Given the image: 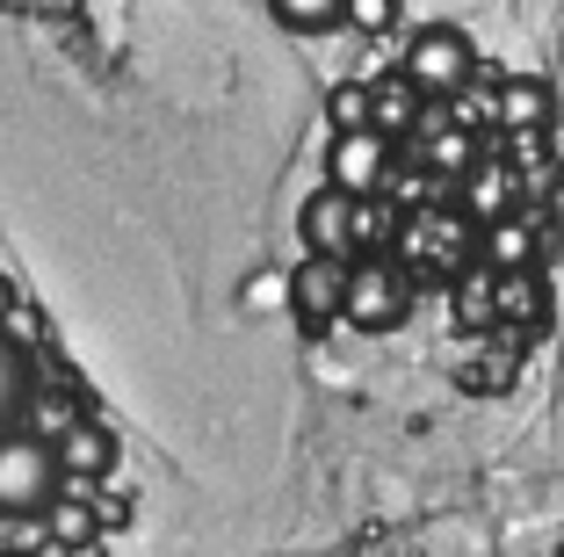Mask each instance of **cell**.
<instances>
[{"mask_svg": "<svg viewBox=\"0 0 564 557\" xmlns=\"http://www.w3.org/2000/svg\"><path fill=\"white\" fill-rule=\"evenodd\" d=\"M399 73L427 101H456L470 81H478V44H470V30H456V22H420V30L405 36Z\"/></svg>", "mask_w": 564, "mask_h": 557, "instance_id": "cell-1", "label": "cell"}, {"mask_svg": "<svg viewBox=\"0 0 564 557\" xmlns=\"http://www.w3.org/2000/svg\"><path fill=\"white\" fill-rule=\"evenodd\" d=\"M66 485V463L51 435H0V514H44Z\"/></svg>", "mask_w": 564, "mask_h": 557, "instance_id": "cell-2", "label": "cell"}, {"mask_svg": "<svg viewBox=\"0 0 564 557\" xmlns=\"http://www.w3.org/2000/svg\"><path fill=\"white\" fill-rule=\"evenodd\" d=\"M405 312H413V282H405V268L383 261V254H362L355 276H348V326L391 333V326H405Z\"/></svg>", "mask_w": 564, "mask_h": 557, "instance_id": "cell-3", "label": "cell"}, {"mask_svg": "<svg viewBox=\"0 0 564 557\" xmlns=\"http://www.w3.org/2000/svg\"><path fill=\"white\" fill-rule=\"evenodd\" d=\"M391 160H399V146H391L383 131H340L326 146V181L340 189V196H355V203H377L383 181H391Z\"/></svg>", "mask_w": 564, "mask_h": 557, "instance_id": "cell-4", "label": "cell"}, {"mask_svg": "<svg viewBox=\"0 0 564 557\" xmlns=\"http://www.w3.org/2000/svg\"><path fill=\"white\" fill-rule=\"evenodd\" d=\"M348 276L355 261H326V254H304L290 268V312L304 333H326L333 319H348Z\"/></svg>", "mask_w": 564, "mask_h": 557, "instance_id": "cell-5", "label": "cell"}, {"mask_svg": "<svg viewBox=\"0 0 564 557\" xmlns=\"http://www.w3.org/2000/svg\"><path fill=\"white\" fill-rule=\"evenodd\" d=\"M355 217H362V203L340 196V189H312L297 211V232H304V254H326V261H362V239H355Z\"/></svg>", "mask_w": 564, "mask_h": 557, "instance_id": "cell-6", "label": "cell"}, {"mask_svg": "<svg viewBox=\"0 0 564 557\" xmlns=\"http://www.w3.org/2000/svg\"><path fill=\"white\" fill-rule=\"evenodd\" d=\"M492 116L521 138H543L550 116H557V87H550L543 73H507V81L492 87Z\"/></svg>", "mask_w": 564, "mask_h": 557, "instance_id": "cell-7", "label": "cell"}, {"mask_svg": "<svg viewBox=\"0 0 564 557\" xmlns=\"http://www.w3.org/2000/svg\"><path fill=\"white\" fill-rule=\"evenodd\" d=\"M420 101H427V95H420L405 73H391V81H369V131H383L391 146H399V138L420 124Z\"/></svg>", "mask_w": 564, "mask_h": 557, "instance_id": "cell-8", "label": "cell"}, {"mask_svg": "<svg viewBox=\"0 0 564 557\" xmlns=\"http://www.w3.org/2000/svg\"><path fill=\"white\" fill-rule=\"evenodd\" d=\"M58 463H66V478H101L109 463H117V442H109V427H95V420H66L58 435Z\"/></svg>", "mask_w": 564, "mask_h": 557, "instance_id": "cell-9", "label": "cell"}, {"mask_svg": "<svg viewBox=\"0 0 564 557\" xmlns=\"http://www.w3.org/2000/svg\"><path fill=\"white\" fill-rule=\"evenodd\" d=\"M535 254H543L535 217H499V225H485V261H492L499 276H529Z\"/></svg>", "mask_w": 564, "mask_h": 557, "instance_id": "cell-10", "label": "cell"}, {"mask_svg": "<svg viewBox=\"0 0 564 557\" xmlns=\"http://www.w3.org/2000/svg\"><path fill=\"white\" fill-rule=\"evenodd\" d=\"M36 398V362L15 333L0 326V435H15V413Z\"/></svg>", "mask_w": 564, "mask_h": 557, "instance_id": "cell-11", "label": "cell"}, {"mask_svg": "<svg viewBox=\"0 0 564 557\" xmlns=\"http://www.w3.org/2000/svg\"><path fill=\"white\" fill-rule=\"evenodd\" d=\"M268 15L290 36H326V30H348V0H268Z\"/></svg>", "mask_w": 564, "mask_h": 557, "instance_id": "cell-12", "label": "cell"}, {"mask_svg": "<svg viewBox=\"0 0 564 557\" xmlns=\"http://www.w3.org/2000/svg\"><path fill=\"white\" fill-rule=\"evenodd\" d=\"M464 203H470V217H485V225H499V217H514L507 203H514V174L507 167H470L464 174Z\"/></svg>", "mask_w": 564, "mask_h": 557, "instance_id": "cell-13", "label": "cell"}, {"mask_svg": "<svg viewBox=\"0 0 564 557\" xmlns=\"http://www.w3.org/2000/svg\"><path fill=\"white\" fill-rule=\"evenodd\" d=\"M326 116H333V138H340V131H369V81H348V87H333Z\"/></svg>", "mask_w": 564, "mask_h": 557, "instance_id": "cell-14", "label": "cell"}, {"mask_svg": "<svg viewBox=\"0 0 564 557\" xmlns=\"http://www.w3.org/2000/svg\"><path fill=\"white\" fill-rule=\"evenodd\" d=\"M399 0H348V30H362V36H391L399 30Z\"/></svg>", "mask_w": 564, "mask_h": 557, "instance_id": "cell-15", "label": "cell"}, {"mask_svg": "<svg viewBox=\"0 0 564 557\" xmlns=\"http://www.w3.org/2000/svg\"><path fill=\"white\" fill-rule=\"evenodd\" d=\"M442 174H470L478 167V146H470V131H448V138H434V152H427Z\"/></svg>", "mask_w": 564, "mask_h": 557, "instance_id": "cell-16", "label": "cell"}, {"mask_svg": "<svg viewBox=\"0 0 564 557\" xmlns=\"http://www.w3.org/2000/svg\"><path fill=\"white\" fill-rule=\"evenodd\" d=\"M391 232V217H383V203H362V217H355V239H362V254Z\"/></svg>", "mask_w": 564, "mask_h": 557, "instance_id": "cell-17", "label": "cell"}, {"mask_svg": "<svg viewBox=\"0 0 564 557\" xmlns=\"http://www.w3.org/2000/svg\"><path fill=\"white\" fill-rule=\"evenodd\" d=\"M8 319H15V290H8V282H0V326H8Z\"/></svg>", "mask_w": 564, "mask_h": 557, "instance_id": "cell-18", "label": "cell"}, {"mask_svg": "<svg viewBox=\"0 0 564 557\" xmlns=\"http://www.w3.org/2000/svg\"><path fill=\"white\" fill-rule=\"evenodd\" d=\"M0 557H30V550H0Z\"/></svg>", "mask_w": 564, "mask_h": 557, "instance_id": "cell-19", "label": "cell"}, {"mask_svg": "<svg viewBox=\"0 0 564 557\" xmlns=\"http://www.w3.org/2000/svg\"><path fill=\"white\" fill-rule=\"evenodd\" d=\"M557 557H564V550H557Z\"/></svg>", "mask_w": 564, "mask_h": 557, "instance_id": "cell-20", "label": "cell"}]
</instances>
